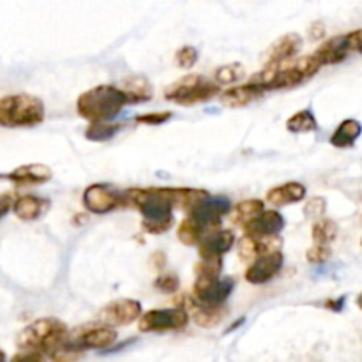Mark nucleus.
Instances as JSON below:
<instances>
[{
	"instance_id": "1",
	"label": "nucleus",
	"mask_w": 362,
	"mask_h": 362,
	"mask_svg": "<svg viewBox=\"0 0 362 362\" xmlns=\"http://www.w3.org/2000/svg\"><path fill=\"white\" fill-rule=\"evenodd\" d=\"M126 105H129V99L122 88L113 85H98L78 98L76 110L81 119L98 122L115 119Z\"/></svg>"
},
{
	"instance_id": "2",
	"label": "nucleus",
	"mask_w": 362,
	"mask_h": 362,
	"mask_svg": "<svg viewBox=\"0 0 362 362\" xmlns=\"http://www.w3.org/2000/svg\"><path fill=\"white\" fill-rule=\"evenodd\" d=\"M69 336V327L59 318H39L21 329L16 336V346L20 350H39L49 356L59 349Z\"/></svg>"
},
{
	"instance_id": "3",
	"label": "nucleus",
	"mask_w": 362,
	"mask_h": 362,
	"mask_svg": "<svg viewBox=\"0 0 362 362\" xmlns=\"http://www.w3.org/2000/svg\"><path fill=\"white\" fill-rule=\"evenodd\" d=\"M45 103L32 94H11L0 98V127H34L45 120Z\"/></svg>"
},
{
	"instance_id": "4",
	"label": "nucleus",
	"mask_w": 362,
	"mask_h": 362,
	"mask_svg": "<svg viewBox=\"0 0 362 362\" xmlns=\"http://www.w3.org/2000/svg\"><path fill=\"white\" fill-rule=\"evenodd\" d=\"M218 94H221V85L207 80L202 74H187L166 88L165 99L180 106H193L209 101Z\"/></svg>"
},
{
	"instance_id": "5",
	"label": "nucleus",
	"mask_w": 362,
	"mask_h": 362,
	"mask_svg": "<svg viewBox=\"0 0 362 362\" xmlns=\"http://www.w3.org/2000/svg\"><path fill=\"white\" fill-rule=\"evenodd\" d=\"M126 207L131 205L141 212L147 221L173 218V204L168 187H148V189H129L124 193Z\"/></svg>"
},
{
	"instance_id": "6",
	"label": "nucleus",
	"mask_w": 362,
	"mask_h": 362,
	"mask_svg": "<svg viewBox=\"0 0 362 362\" xmlns=\"http://www.w3.org/2000/svg\"><path fill=\"white\" fill-rule=\"evenodd\" d=\"M235 288V279L221 276L197 274L193 286V299L205 306H225L226 299Z\"/></svg>"
},
{
	"instance_id": "7",
	"label": "nucleus",
	"mask_w": 362,
	"mask_h": 362,
	"mask_svg": "<svg viewBox=\"0 0 362 362\" xmlns=\"http://www.w3.org/2000/svg\"><path fill=\"white\" fill-rule=\"evenodd\" d=\"M189 324V315L184 308H166V310H151L141 313L138 318L140 332H173L182 331Z\"/></svg>"
},
{
	"instance_id": "8",
	"label": "nucleus",
	"mask_w": 362,
	"mask_h": 362,
	"mask_svg": "<svg viewBox=\"0 0 362 362\" xmlns=\"http://www.w3.org/2000/svg\"><path fill=\"white\" fill-rule=\"evenodd\" d=\"M83 207L90 214H108L119 207H126L124 193L108 184H92L83 191Z\"/></svg>"
},
{
	"instance_id": "9",
	"label": "nucleus",
	"mask_w": 362,
	"mask_h": 362,
	"mask_svg": "<svg viewBox=\"0 0 362 362\" xmlns=\"http://www.w3.org/2000/svg\"><path fill=\"white\" fill-rule=\"evenodd\" d=\"M362 42V30L350 32L346 35H336V37L327 39L324 45L313 53L322 66H331V64H339L359 48Z\"/></svg>"
},
{
	"instance_id": "10",
	"label": "nucleus",
	"mask_w": 362,
	"mask_h": 362,
	"mask_svg": "<svg viewBox=\"0 0 362 362\" xmlns=\"http://www.w3.org/2000/svg\"><path fill=\"white\" fill-rule=\"evenodd\" d=\"M141 315V304L134 299H117L106 304L98 315V322L108 327H126L134 324Z\"/></svg>"
},
{
	"instance_id": "11",
	"label": "nucleus",
	"mask_w": 362,
	"mask_h": 362,
	"mask_svg": "<svg viewBox=\"0 0 362 362\" xmlns=\"http://www.w3.org/2000/svg\"><path fill=\"white\" fill-rule=\"evenodd\" d=\"M230 209H232V205H230V202L226 200V198L211 197V194H209L207 198H204L200 204H197L191 209L187 218L197 221L205 232H209V230L219 228L221 219L228 214Z\"/></svg>"
},
{
	"instance_id": "12",
	"label": "nucleus",
	"mask_w": 362,
	"mask_h": 362,
	"mask_svg": "<svg viewBox=\"0 0 362 362\" xmlns=\"http://www.w3.org/2000/svg\"><path fill=\"white\" fill-rule=\"evenodd\" d=\"M283 262H285V257H283V253L279 250L267 255H262L257 260L251 262L244 278L251 285H265V283L272 281L281 272Z\"/></svg>"
},
{
	"instance_id": "13",
	"label": "nucleus",
	"mask_w": 362,
	"mask_h": 362,
	"mask_svg": "<svg viewBox=\"0 0 362 362\" xmlns=\"http://www.w3.org/2000/svg\"><path fill=\"white\" fill-rule=\"evenodd\" d=\"M67 341L80 350H105L115 345L117 332L113 327L99 324L98 327H87L78 334H69Z\"/></svg>"
},
{
	"instance_id": "14",
	"label": "nucleus",
	"mask_w": 362,
	"mask_h": 362,
	"mask_svg": "<svg viewBox=\"0 0 362 362\" xmlns=\"http://www.w3.org/2000/svg\"><path fill=\"white\" fill-rule=\"evenodd\" d=\"M283 239L278 235H267V237H251L244 235L243 239L237 243V251H239V258L243 262L251 264L257 260L262 255L272 253V251L281 250Z\"/></svg>"
},
{
	"instance_id": "15",
	"label": "nucleus",
	"mask_w": 362,
	"mask_h": 362,
	"mask_svg": "<svg viewBox=\"0 0 362 362\" xmlns=\"http://www.w3.org/2000/svg\"><path fill=\"white\" fill-rule=\"evenodd\" d=\"M235 244V233L232 230H209L198 243L200 258H223Z\"/></svg>"
},
{
	"instance_id": "16",
	"label": "nucleus",
	"mask_w": 362,
	"mask_h": 362,
	"mask_svg": "<svg viewBox=\"0 0 362 362\" xmlns=\"http://www.w3.org/2000/svg\"><path fill=\"white\" fill-rule=\"evenodd\" d=\"M184 310L189 315V320H193L198 327L202 329H214L225 320L228 310L223 306H205V304L197 303L194 299L184 297Z\"/></svg>"
},
{
	"instance_id": "17",
	"label": "nucleus",
	"mask_w": 362,
	"mask_h": 362,
	"mask_svg": "<svg viewBox=\"0 0 362 362\" xmlns=\"http://www.w3.org/2000/svg\"><path fill=\"white\" fill-rule=\"evenodd\" d=\"M0 177L18 186H37V184H46L52 180L53 172L49 166L41 165V163H30V165L18 166L13 172L4 173Z\"/></svg>"
},
{
	"instance_id": "18",
	"label": "nucleus",
	"mask_w": 362,
	"mask_h": 362,
	"mask_svg": "<svg viewBox=\"0 0 362 362\" xmlns=\"http://www.w3.org/2000/svg\"><path fill=\"white\" fill-rule=\"evenodd\" d=\"M285 228V218L278 211H262L257 218L243 226L244 235L251 237H267L278 235Z\"/></svg>"
},
{
	"instance_id": "19",
	"label": "nucleus",
	"mask_w": 362,
	"mask_h": 362,
	"mask_svg": "<svg viewBox=\"0 0 362 362\" xmlns=\"http://www.w3.org/2000/svg\"><path fill=\"white\" fill-rule=\"evenodd\" d=\"M303 49V37L296 32H290V34L281 35L278 41H274V45L269 48L267 59L265 64H272V66H283V64L290 62L297 53Z\"/></svg>"
},
{
	"instance_id": "20",
	"label": "nucleus",
	"mask_w": 362,
	"mask_h": 362,
	"mask_svg": "<svg viewBox=\"0 0 362 362\" xmlns=\"http://www.w3.org/2000/svg\"><path fill=\"white\" fill-rule=\"evenodd\" d=\"M49 209V202L45 200L41 197H34V194H23V197L16 198L13 202V207L11 211L14 212L18 219L25 223L37 221L39 218L46 214V211Z\"/></svg>"
},
{
	"instance_id": "21",
	"label": "nucleus",
	"mask_w": 362,
	"mask_h": 362,
	"mask_svg": "<svg viewBox=\"0 0 362 362\" xmlns=\"http://www.w3.org/2000/svg\"><path fill=\"white\" fill-rule=\"evenodd\" d=\"M264 95L265 90L260 85L247 81V83L237 85V87H232L228 88V90L223 92L221 103L225 106H228V108H243V106L251 105V103L264 98Z\"/></svg>"
},
{
	"instance_id": "22",
	"label": "nucleus",
	"mask_w": 362,
	"mask_h": 362,
	"mask_svg": "<svg viewBox=\"0 0 362 362\" xmlns=\"http://www.w3.org/2000/svg\"><path fill=\"white\" fill-rule=\"evenodd\" d=\"M306 198V187L300 182H286L269 189L267 202L274 207H285L290 204H299Z\"/></svg>"
},
{
	"instance_id": "23",
	"label": "nucleus",
	"mask_w": 362,
	"mask_h": 362,
	"mask_svg": "<svg viewBox=\"0 0 362 362\" xmlns=\"http://www.w3.org/2000/svg\"><path fill=\"white\" fill-rule=\"evenodd\" d=\"M362 133V124L356 119L343 120L338 126V129L332 133L331 145L336 148H350L356 145Z\"/></svg>"
},
{
	"instance_id": "24",
	"label": "nucleus",
	"mask_w": 362,
	"mask_h": 362,
	"mask_svg": "<svg viewBox=\"0 0 362 362\" xmlns=\"http://www.w3.org/2000/svg\"><path fill=\"white\" fill-rule=\"evenodd\" d=\"M122 88L126 92L127 99H129V105L134 103H145L151 101L152 95H154V88L148 83L147 78L144 76H129L122 80Z\"/></svg>"
},
{
	"instance_id": "25",
	"label": "nucleus",
	"mask_w": 362,
	"mask_h": 362,
	"mask_svg": "<svg viewBox=\"0 0 362 362\" xmlns=\"http://www.w3.org/2000/svg\"><path fill=\"white\" fill-rule=\"evenodd\" d=\"M168 193L172 198L173 209H180L184 212H189L194 205L209 197V191L191 189V187H168Z\"/></svg>"
},
{
	"instance_id": "26",
	"label": "nucleus",
	"mask_w": 362,
	"mask_h": 362,
	"mask_svg": "<svg viewBox=\"0 0 362 362\" xmlns=\"http://www.w3.org/2000/svg\"><path fill=\"white\" fill-rule=\"evenodd\" d=\"M264 209H265L264 202L257 200V198H253V200H243L230 209V212H232V216H230V221H232L233 225H237L243 228L246 223H250L251 219L257 218V216L260 214Z\"/></svg>"
},
{
	"instance_id": "27",
	"label": "nucleus",
	"mask_w": 362,
	"mask_h": 362,
	"mask_svg": "<svg viewBox=\"0 0 362 362\" xmlns=\"http://www.w3.org/2000/svg\"><path fill=\"white\" fill-rule=\"evenodd\" d=\"M122 124L110 122V120H98L90 122L85 129V138L90 141H108L120 131Z\"/></svg>"
},
{
	"instance_id": "28",
	"label": "nucleus",
	"mask_w": 362,
	"mask_h": 362,
	"mask_svg": "<svg viewBox=\"0 0 362 362\" xmlns=\"http://www.w3.org/2000/svg\"><path fill=\"white\" fill-rule=\"evenodd\" d=\"M286 129L293 134L313 133L318 129V122L311 110H303V112H297L296 115L286 120Z\"/></svg>"
},
{
	"instance_id": "29",
	"label": "nucleus",
	"mask_w": 362,
	"mask_h": 362,
	"mask_svg": "<svg viewBox=\"0 0 362 362\" xmlns=\"http://www.w3.org/2000/svg\"><path fill=\"white\" fill-rule=\"evenodd\" d=\"M205 233L207 232L191 218L182 219L179 228H177V237H179V240L184 246H198V243H200Z\"/></svg>"
},
{
	"instance_id": "30",
	"label": "nucleus",
	"mask_w": 362,
	"mask_h": 362,
	"mask_svg": "<svg viewBox=\"0 0 362 362\" xmlns=\"http://www.w3.org/2000/svg\"><path fill=\"white\" fill-rule=\"evenodd\" d=\"M311 235H313L315 244H331L338 237V225L332 219L320 218L313 225Z\"/></svg>"
},
{
	"instance_id": "31",
	"label": "nucleus",
	"mask_w": 362,
	"mask_h": 362,
	"mask_svg": "<svg viewBox=\"0 0 362 362\" xmlns=\"http://www.w3.org/2000/svg\"><path fill=\"white\" fill-rule=\"evenodd\" d=\"M244 74H246V69H244L243 64H226V66L216 69L214 81L218 85H232L243 80Z\"/></svg>"
},
{
	"instance_id": "32",
	"label": "nucleus",
	"mask_w": 362,
	"mask_h": 362,
	"mask_svg": "<svg viewBox=\"0 0 362 362\" xmlns=\"http://www.w3.org/2000/svg\"><path fill=\"white\" fill-rule=\"evenodd\" d=\"M332 251L329 247V244H315L313 247H310L306 253V260L310 262L311 265H322L325 262L331 260Z\"/></svg>"
},
{
	"instance_id": "33",
	"label": "nucleus",
	"mask_w": 362,
	"mask_h": 362,
	"mask_svg": "<svg viewBox=\"0 0 362 362\" xmlns=\"http://www.w3.org/2000/svg\"><path fill=\"white\" fill-rule=\"evenodd\" d=\"M327 211V200L322 197H313L304 205V216L308 219H320Z\"/></svg>"
},
{
	"instance_id": "34",
	"label": "nucleus",
	"mask_w": 362,
	"mask_h": 362,
	"mask_svg": "<svg viewBox=\"0 0 362 362\" xmlns=\"http://www.w3.org/2000/svg\"><path fill=\"white\" fill-rule=\"evenodd\" d=\"M198 60V49L194 46H184V48L177 49L175 53V64L182 69H189L197 64Z\"/></svg>"
},
{
	"instance_id": "35",
	"label": "nucleus",
	"mask_w": 362,
	"mask_h": 362,
	"mask_svg": "<svg viewBox=\"0 0 362 362\" xmlns=\"http://www.w3.org/2000/svg\"><path fill=\"white\" fill-rule=\"evenodd\" d=\"M172 117V112H148L144 115H138L136 122L144 124V126H161V124L168 122Z\"/></svg>"
},
{
	"instance_id": "36",
	"label": "nucleus",
	"mask_w": 362,
	"mask_h": 362,
	"mask_svg": "<svg viewBox=\"0 0 362 362\" xmlns=\"http://www.w3.org/2000/svg\"><path fill=\"white\" fill-rule=\"evenodd\" d=\"M154 286L163 293H175L179 290L180 283L175 274H161L154 281Z\"/></svg>"
},
{
	"instance_id": "37",
	"label": "nucleus",
	"mask_w": 362,
	"mask_h": 362,
	"mask_svg": "<svg viewBox=\"0 0 362 362\" xmlns=\"http://www.w3.org/2000/svg\"><path fill=\"white\" fill-rule=\"evenodd\" d=\"M141 226H144L145 232L151 233V235H159V233H165V232H168L170 228H172L173 218L158 219V221H147V219H144Z\"/></svg>"
},
{
	"instance_id": "38",
	"label": "nucleus",
	"mask_w": 362,
	"mask_h": 362,
	"mask_svg": "<svg viewBox=\"0 0 362 362\" xmlns=\"http://www.w3.org/2000/svg\"><path fill=\"white\" fill-rule=\"evenodd\" d=\"M45 354L39 352V350H21L20 354H16V356L13 357V361H25V362H39L45 359Z\"/></svg>"
},
{
	"instance_id": "39",
	"label": "nucleus",
	"mask_w": 362,
	"mask_h": 362,
	"mask_svg": "<svg viewBox=\"0 0 362 362\" xmlns=\"http://www.w3.org/2000/svg\"><path fill=\"white\" fill-rule=\"evenodd\" d=\"M13 202H14L13 194H9V193L0 194V219H2L4 216L11 211V207H13Z\"/></svg>"
},
{
	"instance_id": "40",
	"label": "nucleus",
	"mask_w": 362,
	"mask_h": 362,
	"mask_svg": "<svg viewBox=\"0 0 362 362\" xmlns=\"http://www.w3.org/2000/svg\"><path fill=\"white\" fill-rule=\"evenodd\" d=\"M345 303H346V296H341V297H338V299H329V300H325L324 306L327 308V310L336 311V313H339V311H343V308H345Z\"/></svg>"
},
{
	"instance_id": "41",
	"label": "nucleus",
	"mask_w": 362,
	"mask_h": 362,
	"mask_svg": "<svg viewBox=\"0 0 362 362\" xmlns=\"http://www.w3.org/2000/svg\"><path fill=\"white\" fill-rule=\"evenodd\" d=\"M151 262L154 264L156 269H163V267H165V264H166L165 253H161V251H156V253L151 257Z\"/></svg>"
},
{
	"instance_id": "42",
	"label": "nucleus",
	"mask_w": 362,
	"mask_h": 362,
	"mask_svg": "<svg viewBox=\"0 0 362 362\" xmlns=\"http://www.w3.org/2000/svg\"><path fill=\"white\" fill-rule=\"evenodd\" d=\"M324 34H325V28H324V25H322V23H315L313 27L310 28V35L313 39H322V37H324Z\"/></svg>"
},
{
	"instance_id": "43",
	"label": "nucleus",
	"mask_w": 362,
	"mask_h": 362,
	"mask_svg": "<svg viewBox=\"0 0 362 362\" xmlns=\"http://www.w3.org/2000/svg\"><path fill=\"white\" fill-rule=\"evenodd\" d=\"M6 359H7V357H6V354H4L2 350H0V362H2V361H6Z\"/></svg>"
},
{
	"instance_id": "44",
	"label": "nucleus",
	"mask_w": 362,
	"mask_h": 362,
	"mask_svg": "<svg viewBox=\"0 0 362 362\" xmlns=\"http://www.w3.org/2000/svg\"><path fill=\"white\" fill-rule=\"evenodd\" d=\"M357 306H359L361 310H362V293L359 296V299H357Z\"/></svg>"
},
{
	"instance_id": "45",
	"label": "nucleus",
	"mask_w": 362,
	"mask_h": 362,
	"mask_svg": "<svg viewBox=\"0 0 362 362\" xmlns=\"http://www.w3.org/2000/svg\"><path fill=\"white\" fill-rule=\"evenodd\" d=\"M357 52H361V53H362V42L359 45V48H357Z\"/></svg>"
},
{
	"instance_id": "46",
	"label": "nucleus",
	"mask_w": 362,
	"mask_h": 362,
	"mask_svg": "<svg viewBox=\"0 0 362 362\" xmlns=\"http://www.w3.org/2000/svg\"><path fill=\"white\" fill-rule=\"evenodd\" d=\"M361 246H362V239H361Z\"/></svg>"
},
{
	"instance_id": "47",
	"label": "nucleus",
	"mask_w": 362,
	"mask_h": 362,
	"mask_svg": "<svg viewBox=\"0 0 362 362\" xmlns=\"http://www.w3.org/2000/svg\"><path fill=\"white\" fill-rule=\"evenodd\" d=\"M361 200H362V197H361Z\"/></svg>"
}]
</instances>
